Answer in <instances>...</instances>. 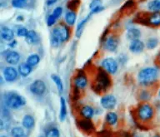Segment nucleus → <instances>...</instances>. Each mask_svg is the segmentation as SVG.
<instances>
[{
    "instance_id": "13",
    "label": "nucleus",
    "mask_w": 160,
    "mask_h": 137,
    "mask_svg": "<svg viewBox=\"0 0 160 137\" xmlns=\"http://www.w3.org/2000/svg\"><path fill=\"white\" fill-rule=\"evenodd\" d=\"M80 115L83 119L90 120L95 116V109L91 106L86 105L81 107L80 109Z\"/></svg>"
},
{
    "instance_id": "8",
    "label": "nucleus",
    "mask_w": 160,
    "mask_h": 137,
    "mask_svg": "<svg viewBox=\"0 0 160 137\" xmlns=\"http://www.w3.org/2000/svg\"><path fill=\"white\" fill-rule=\"evenodd\" d=\"M100 105L103 109L107 111H111L117 105V99L115 96L112 94H106L102 96L100 99Z\"/></svg>"
},
{
    "instance_id": "46",
    "label": "nucleus",
    "mask_w": 160,
    "mask_h": 137,
    "mask_svg": "<svg viewBox=\"0 0 160 137\" xmlns=\"http://www.w3.org/2000/svg\"><path fill=\"white\" fill-rule=\"evenodd\" d=\"M39 137H45V136H39Z\"/></svg>"
},
{
    "instance_id": "33",
    "label": "nucleus",
    "mask_w": 160,
    "mask_h": 137,
    "mask_svg": "<svg viewBox=\"0 0 160 137\" xmlns=\"http://www.w3.org/2000/svg\"><path fill=\"white\" fill-rule=\"evenodd\" d=\"M89 17H90V15H88L87 17H85L84 19L82 20V21L78 23V25L77 31H76V35H77L78 37H80V35H81V33H82V28L84 27L85 24L88 22V19H89Z\"/></svg>"
},
{
    "instance_id": "14",
    "label": "nucleus",
    "mask_w": 160,
    "mask_h": 137,
    "mask_svg": "<svg viewBox=\"0 0 160 137\" xmlns=\"http://www.w3.org/2000/svg\"><path fill=\"white\" fill-rule=\"evenodd\" d=\"M145 44L139 39L131 41L129 45V51L133 53H140L144 50Z\"/></svg>"
},
{
    "instance_id": "26",
    "label": "nucleus",
    "mask_w": 160,
    "mask_h": 137,
    "mask_svg": "<svg viewBox=\"0 0 160 137\" xmlns=\"http://www.w3.org/2000/svg\"><path fill=\"white\" fill-rule=\"evenodd\" d=\"M76 18H77V15H76V12L73 11H68L65 14V22L69 26H72L76 22Z\"/></svg>"
},
{
    "instance_id": "24",
    "label": "nucleus",
    "mask_w": 160,
    "mask_h": 137,
    "mask_svg": "<svg viewBox=\"0 0 160 137\" xmlns=\"http://www.w3.org/2000/svg\"><path fill=\"white\" fill-rule=\"evenodd\" d=\"M79 128L86 132H89L93 130V125L89 120L83 119L79 121Z\"/></svg>"
},
{
    "instance_id": "45",
    "label": "nucleus",
    "mask_w": 160,
    "mask_h": 137,
    "mask_svg": "<svg viewBox=\"0 0 160 137\" xmlns=\"http://www.w3.org/2000/svg\"><path fill=\"white\" fill-rule=\"evenodd\" d=\"M1 137H8L7 135H1Z\"/></svg>"
},
{
    "instance_id": "10",
    "label": "nucleus",
    "mask_w": 160,
    "mask_h": 137,
    "mask_svg": "<svg viewBox=\"0 0 160 137\" xmlns=\"http://www.w3.org/2000/svg\"><path fill=\"white\" fill-rule=\"evenodd\" d=\"M118 46V41L113 36H110V37H107L106 40H105L104 48L108 52H116Z\"/></svg>"
},
{
    "instance_id": "9",
    "label": "nucleus",
    "mask_w": 160,
    "mask_h": 137,
    "mask_svg": "<svg viewBox=\"0 0 160 137\" xmlns=\"http://www.w3.org/2000/svg\"><path fill=\"white\" fill-rule=\"evenodd\" d=\"M18 71L12 66L4 67L2 70V77L7 82H13L18 79Z\"/></svg>"
},
{
    "instance_id": "36",
    "label": "nucleus",
    "mask_w": 160,
    "mask_h": 137,
    "mask_svg": "<svg viewBox=\"0 0 160 137\" xmlns=\"http://www.w3.org/2000/svg\"><path fill=\"white\" fill-rule=\"evenodd\" d=\"M62 13V7H57L53 10V12H52V14L54 15L55 17L56 18H59L61 17V15Z\"/></svg>"
},
{
    "instance_id": "17",
    "label": "nucleus",
    "mask_w": 160,
    "mask_h": 137,
    "mask_svg": "<svg viewBox=\"0 0 160 137\" xmlns=\"http://www.w3.org/2000/svg\"><path fill=\"white\" fill-rule=\"evenodd\" d=\"M32 67H31L30 65H28L27 62H23L18 66V73L22 77H27L28 75L32 72Z\"/></svg>"
},
{
    "instance_id": "27",
    "label": "nucleus",
    "mask_w": 160,
    "mask_h": 137,
    "mask_svg": "<svg viewBox=\"0 0 160 137\" xmlns=\"http://www.w3.org/2000/svg\"><path fill=\"white\" fill-rule=\"evenodd\" d=\"M51 79L52 80V82H54L55 85H56L58 92L60 94H62V92H63V83H62V79L56 74L51 75Z\"/></svg>"
},
{
    "instance_id": "35",
    "label": "nucleus",
    "mask_w": 160,
    "mask_h": 137,
    "mask_svg": "<svg viewBox=\"0 0 160 137\" xmlns=\"http://www.w3.org/2000/svg\"><path fill=\"white\" fill-rule=\"evenodd\" d=\"M56 20L57 18L55 17V16L53 14H50L48 17V19H47V24L48 26H52L53 24H55V22H56Z\"/></svg>"
},
{
    "instance_id": "12",
    "label": "nucleus",
    "mask_w": 160,
    "mask_h": 137,
    "mask_svg": "<svg viewBox=\"0 0 160 137\" xmlns=\"http://www.w3.org/2000/svg\"><path fill=\"white\" fill-rule=\"evenodd\" d=\"M88 78L87 77L83 74L78 75L74 78L73 84H74L75 88L77 90H83L85 89L88 86Z\"/></svg>"
},
{
    "instance_id": "39",
    "label": "nucleus",
    "mask_w": 160,
    "mask_h": 137,
    "mask_svg": "<svg viewBox=\"0 0 160 137\" xmlns=\"http://www.w3.org/2000/svg\"><path fill=\"white\" fill-rule=\"evenodd\" d=\"M103 9H104V7H102V5H100L98 7H95V8L91 10V13H97V12H101V11H102Z\"/></svg>"
},
{
    "instance_id": "1",
    "label": "nucleus",
    "mask_w": 160,
    "mask_h": 137,
    "mask_svg": "<svg viewBox=\"0 0 160 137\" xmlns=\"http://www.w3.org/2000/svg\"><path fill=\"white\" fill-rule=\"evenodd\" d=\"M158 77H159L158 67H147L138 72V81L142 87H151L158 82Z\"/></svg>"
},
{
    "instance_id": "40",
    "label": "nucleus",
    "mask_w": 160,
    "mask_h": 137,
    "mask_svg": "<svg viewBox=\"0 0 160 137\" xmlns=\"http://www.w3.org/2000/svg\"><path fill=\"white\" fill-rule=\"evenodd\" d=\"M57 2L58 0H47V1H46V3H47L48 6H52V5H53Z\"/></svg>"
},
{
    "instance_id": "31",
    "label": "nucleus",
    "mask_w": 160,
    "mask_h": 137,
    "mask_svg": "<svg viewBox=\"0 0 160 137\" xmlns=\"http://www.w3.org/2000/svg\"><path fill=\"white\" fill-rule=\"evenodd\" d=\"M159 43V41L157 37H150L147 40V42H146V47H147L148 49L152 50L158 47V45Z\"/></svg>"
},
{
    "instance_id": "30",
    "label": "nucleus",
    "mask_w": 160,
    "mask_h": 137,
    "mask_svg": "<svg viewBox=\"0 0 160 137\" xmlns=\"http://www.w3.org/2000/svg\"><path fill=\"white\" fill-rule=\"evenodd\" d=\"M152 98V93L148 90H142L139 93V99L142 102H148Z\"/></svg>"
},
{
    "instance_id": "5",
    "label": "nucleus",
    "mask_w": 160,
    "mask_h": 137,
    "mask_svg": "<svg viewBox=\"0 0 160 137\" xmlns=\"http://www.w3.org/2000/svg\"><path fill=\"white\" fill-rule=\"evenodd\" d=\"M52 35L59 40L60 42H66L70 37V31L66 25H58L52 30Z\"/></svg>"
},
{
    "instance_id": "37",
    "label": "nucleus",
    "mask_w": 160,
    "mask_h": 137,
    "mask_svg": "<svg viewBox=\"0 0 160 137\" xmlns=\"http://www.w3.org/2000/svg\"><path fill=\"white\" fill-rule=\"evenodd\" d=\"M100 5H102L101 4V0H92V2H91V3H90L89 7L90 9L92 10L93 9V8H95V7L100 6Z\"/></svg>"
},
{
    "instance_id": "3",
    "label": "nucleus",
    "mask_w": 160,
    "mask_h": 137,
    "mask_svg": "<svg viewBox=\"0 0 160 137\" xmlns=\"http://www.w3.org/2000/svg\"><path fill=\"white\" fill-rule=\"evenodd\" d=\"M138 119L142 122H148L153 119L155 116V109L148 102H143L140 104L136 111Z\"/></svg>"
},
{
    "instance_id": "34",
    "label": "nucleus",
    "mask_w": 160,
    "mask_h": 137,
    "mask_svg": "<svg viewBox=\"0 0 160 137\" xmlns=\"http://www.w3.org/2000/svg\"><path fill=\"white\" fill-rule=\"evenodd\" d=\"M25 1L26 0H12L11 2H12V7H17V8H22L25 6Z\"/></svg>"
},
{
    "instance_id": "2",
    "label": "nucleus",
    "mask_w": 160,
    "mask_h": 137,
    "mask_svg": "<svg viewBox=\"0 0 160 137\" xmlns=\"http://www.w3.org/2000/svg\"><path fill=\"white\" fill-rule=\"evenodd\" d=\"M3 103L8 108L13 110L20 109L26 105L24 97L15 92H7L3 97Z\"/></svg>"
},
{
    "instance_id": "19",
    "label": "nucleus",
    "mask_w": 160,
    "mask_h": 137,
    "mask_svg": "<svg viewBox=\"0 0 160 137\" xmlns=\"http://www.w3.org/2000/svg\"><path fill=\"white\" fill-rule=\"evenodd\" d=\"M68 111H67V104L66 101L63 97L60 98V110H59V120L61 121H64L67 117Z\"/></svg>"
},
{
    "instance_id": "41",
    "label": "nucleus",
    "mask_w": 160,
    "mask_h": 137,
    "mask_svg": "<svg viewBox=\"0 0 160 137\" xmlns=\"http://www.w3.org/2000/svg\"><path fill=\"white\" fill-rule=\"evenodd\" d=\"M17 45V41L16 40H12V41H11V42L8 43V46H9L10 47H15V46Z\"/></svg>"
},
{
    "instance_id": "22",
    "label": "nucleus",
    "mask_w": 160,
    "mask_h": 137,
    "mask_svg": "<svg viewBox=\"0 0 160 137\" xmlns=\"http://www.w3.org/2000/svg\"><path fill=\"white\" fill-rule=\"evenodd\" d=\"M141 37V31L138 28L136 27H132L127 31V37L128 39L133 41V40H138Z\"/></svg>"
},
{
    "instance_id": "38",
    "label": "nucleus",
    "mask_w": 160,
    "mask_h": 137,
    "mask_svg": "<svg viewBox=\"0 0 160 137\" xmlns=\"http://www.w3.org/2000/svg\"><path fill=\"white\" fill-rule=\"evenodd\" d=\"M59 40L55 36L52 35V37H51V44H52V47H57L58 46V44H59Z\"/></svg>"
},
{
    "instance_id": "43",
    "label": "nucleus",
    "mask_w": 160,
    "mask_h": 137,
    "mask_svg": "<svg viewBox=\"0 0 160 137\" xmlns=\"http://www.w3.org/2000/svg\"><path fill=\"white\" fill-rule=\"evenodd\" d=\"M158 97L160 99V87L158 88Z\"/></svg>"
},
{
    "instance_id": "16",
    "label": "nucleus",
    "mask_w": 160,
    "mask_h": 137,
    "mask_svg": "<svg viewBox=\"0 0 160 137\" xmlns=\"http://www.w3.org/2000/svg\"><path fill=\"white\" fill-rule=\"evenodd\" d=\"M22 125L24 129L28 130H32L35 125V119L32 115L27 114L22 117Z\"/></svg>"
},
{
    "instance_id": "6",
    "label": "nucleus",
    "mask_w": 160,
    "mask_h": 137,
    "mask_svg": "<svg viewBox=\"0 0 160 137\" xmlns=\"http://www.w3.org/2000/svg\"><path fill=\"white\" fill-rule=\"evenodd\" d=\"M46 85L42 80L37 79L30 84L29 91L32 95L37 96V97H41L46 92Z\"/></svg>"
},
{
    "instance_id": "11",
    "label": "nucleus",
    "mask_w": 160,
    "mask_h": 137,
    "mask_svg": "<svg viewBox=\"0 0 160 137\" xmlns=\"http://www.w3.org/2000/svg\"><path fill=\"white\" fill-rule=\"evenodd\" d=\"M5 61L10 65H17L20 61L19 53L16 51H8L5 55Z\"/></svg>"
},
{
    "instance_id": "18",
    "label": "nucleus",
    "mask_w": 160,
    "mask_h": 137,
    "mask_svg": "<svg viewBox=\"0 0 160 137\" xmlns=\"http://www.w3.org/2000/svg\"><path fill=\"white\" fill-rule=\"evenodd\" d=\"M25 40L26 42L30 45H36L39 42V36L37 32L33 31V30H31L28 32V35L25 37Z\"/></svg>"
},
{
    "instance_id": "4",
    "label": "nucleus",
    "mask_w": 160,
    "mask_h": 137,
    "mask_svg": "<svg viewBox=\"0 0 160 137\" xmlns=\"http://www.w3.org/2000/svg\"><path fill=\"white\" fill-rule=\"evenodd\" d=\"M111 85V80L106 71H100L97 75L96 81H95L94 90H98L99 92L107 91Z\"/></svg>"
},
{
    "instance_id": "21",
    "label": "nucleus",
    "mask_w": 160,
    "mask_h": 137,
    "mask_svg": "<svg viewBox=\"0 0 160 137\" xmlns=\"http://www.w3.org/2000/svg\"><path fill=\"white\" fill-rule=\"evenodd\" d=\"M105 120H106V122H107L108 125H109L111 126H113V125H115L118 123V114L116 112L108 111L106 114Z\"/></svg>"
},
{
    "instance_id": "7",
    "label": "nucleus",
    "mask_w": 160,
    "mask_h": 137,
    "mask_svg": "<svg viewBox=\"0 0 160 137\" xmlns=\"http://www.w3.org/2000/svg\"><path fill=\"white\" fill-rule=\"evenodd\" d=\"M102 67L104 71L111 75H114L118 70V63L112 57H106L101 62Z\"/></svg>"
},
{
    "instance_id": "28",
    "label": "nucleus",
    "mask_w": 160,
    "mask_h": 137,
    "mask_svg": "<svg viewBox=\"0 0 160 137\" xmlns=\"http://www.w3.org/2000/svg\"><path fill=\"white\" fill-rule=\"evenodd\" d=\"M148 8L152 12H160V0H151L148 3Z\"/></svg>"
},
{
    "instance_id": "42",
    "label": "nucleus",
    "mask_w": 160,
    "mask_h": 137,
    "mask_svg": "<svg viewBox=\"0 0 160 137\" xmlns=\"http://www.w3.org/2000/svg\"><path fill=\"white\" fill-rule=\"evenodd\" d=\"M158 62H159V64H160V52H158Z\"/></svg>"
},
{
    "instance_id": "20",
    "label": "nucleus",
    "mask_w": 160,
    "mask_h": 137,
    "mask_svg": "<svg viewBox=\"0 0 160 137\" xmlns=\"http://www.w3.org/2000/svg\"><path fill=\"white\" fill-rule=\"evenodd\" d=\"M148 22L153 27L160 26V12H152L148 17Z\"/></svg>"
},
{
    "instance_id": "23",
    "label": "nucleus",
    "mask_w": 160,
    "mask_h": 137,
    "mask_svg": "<svg viewBox=\"0 0 160 137\" xmlns=\"http://www.w3.org/2000/svg\"><path fill=\"white\" fill-rule=\"evenodd\" d=\"M10 135L12 137H28L25 133L24 128L22 126H13L10 130Z\"/></svg>"
},
{
    "instance_id": "25",
    "label": "nucleus",
    "mask_w": 160,
    "mask_h": 137,
    "mask_svg": "<svg viewBox=\"0 0 160 137\" xmlns=\"http://www.w3.org/2000/svg\"><path fill=\"white\" fill-rule=\"evenodd\" d=\"M45 137H60V132L56 126H49L45 130Z\"/></svg>"
},
{
    "instance_id": "15",
    "label": "nucleus",
    "mask_w": 160,
    "mask_h": 137,
    "mask_svg": "<svg viewBox=\"0 0 160 137\" xmlns=\"http://www.w3.org/2000/svg\"><path fill=\"white\" fill-rule=\"evenodd\" d=\"M0 35H1L2 39L6 42H11L14 38V32L12 29H10L9 27H5V26L1 27Z\"/></svg>"
},
{
    "instance_id": "44",
    "label": "nucleus",
    "mask_w": 160,
    "mask_h": 137,
    "mask_svg": "<svg viewBox=\"0 0 160 137\" xmlns=\"http://www.w3.org/2000/svg\"><path fill=\"white\" fill-rule=\"evenodd\" d=\"M152 137H160V135L159 134H155V135H153Z\"/></svg>"
},
{
    "instance_id": "29",
    "label": "nucleus",
    "mask_w": 160,
    "mask_h": 137,
    "mask_svg": "<svg viewBox=\"0 0 160 137\" xmlns=\"http://www.w3.org/2000/svg\"><path fill=\"white\" fill-rule=\"evenodd\" d=\"M40 62V57L38 54H31L28 56L27 58V62L28 64L30 65L31 67H35L37 66Z\"/></svg>"
},
{
    "instance_id": "32",
    "label": "nucleus",
    "mask_w": 160,
    "mask_h": 137,
    "mask_svg": "<svg viewBox=\"0 0 160 137\" xmlns=\"http://www.w3.org/2000/svg\"><path fill=\"white\" fill-rule=\"evenodd\" d=\"M28 32L29 31L27 29V27H23L22 25H18L16 27V34H17L18 37H26Z\"/></svg>"
}]
</instances>
